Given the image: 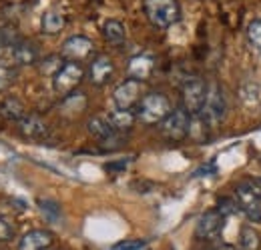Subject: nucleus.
Returning a JSON list of instances; mask_svg holds the SVG:
<instances>
[{
    "mask_svg": "<svg viewBox=\"0 0 261 250\" xmlns=\"http://www.w3.org/2000/svg\"><path fill=\"white\" fill-rule=\"evenodd\" d=\"M113 72H115L113 60H111L107 54H100V56H97V58L91 63V66H89V80H91L95 86H102V84H107V82L111 80Z\"/></svg>",
    "mask_w": 261,
    "mask_h": 250,
    "instance_id": "nucleus-11",
    "label": "nucleus"
},
{
    "mask_svg": "<svg viewBox=\"0 0 261 250\" xmlns=\"http://www.w3.org/2000/svg\"><path fill=\"white\" fill-rule=\"evenodd\" d=\"M147 246L145 240H139V238H130V240H121L119 244H115L111 250H143Z\"/></svg>",
    "mask_w": 261,
    "mask_h": 250,
    "instance_id": "nucleus-30",
    "label": "nucleus"
},
{
    "mask_svg": "<svg viewBox=\"0 0 261 250\" xmlns=\"http://www.w3.org/2000/svg\"><path fill=\"white\" fill-rule=\"evenodd\" d=\"M143 8L149 22L161 30L171 28L181 18V8L177 0H145Z\"/></svg>",
    "mask_w": 261,
    "mask_h": 250,
    "instance_id": "nucleus-2",
    "label": "nucleus"
},
{
    "mask_svg": "<svg viewBox=\"0 0 261 250\" xmlns=\"http://www.w3.org/2000/svg\"><path fill=\"white\" fill-rule=\"evenodd\" d=\"M211 172H215V166H213V164H209V166H201L199 170H195V176H203V174H211Z\"/></svg>",
    "mask_w": 261,
    "mask_h": 250,
    "instance_id": "nucleus-32",
    "label": "nucleus"
},
{
    "mask_svg": "<svg viewBox=\"0 0 261 250\" xmlns=\"http://www.w3.org/2000/svg\"><path fill=\"white\" fill-rule=\"evenodd\" d=\"M223 216L219 214V210H207L203 212L195 226V234L201 240H213L221 234L223 230Z\"/></svg>",
    "mask_w": 261,
    "mask_h": 250,
    "instance_id": "nucleus-10",
    "label": "nucleus"
},
{
    "mask_svg": "<svg viewBox=\"0 0 261 250\" xmlns=\"http://www.w3.org/2000/svg\"><path fill=\"white\" fill-rule=\"evenodd\" d=\"M153 68H155V64H153V58H151V56H147V54H139V56L130 58L129 76L130 78H135V80H141V82H143V80H147V78L151 76Z\"/></svg>",
    "mask_w": 261,
    "mask_h": 250,
    "instance_id": "nucleus-15",
    "label": "nucleus"
},
{
    "mask_svg": "<svg viewBox=\"0 0 261 250\" xmlns=\"http://www.w3.org/2000/svg\"><path fill=\"white\" fill-rule=\"evenodd\" d=\"M205 94H207V84L203 78L199 76H191L183 82L181 86V102H183V108L195 116L201 112L203 108V102H205Z\"/></svg>",
    "mask_w": 261,
    "mask_h": 250,
    "instance_id": "nucleus-7",
    "label": "nucleus"
},
{
    "mask_svg": "<svg viewBox=\"0 0 261 250\" xmlns=\"http://www.w3.org/2000/svg\"><path fill=\"white\" fill-rule=\"evenodd\" d=\"M83 78H85V68L79 63L66 60V63L59 68V72L53 76V88H55L57 94L66 96V94H70L81 82H83Z\"/></svg>",
    "mask_w": 261,
    "mask_h": 250,
    "instance_id": "nucleus-6",
    "label": "nucleus"
},
{
    "mask_svg": "<svg viewBox=\"0 0 261 250\" xmlns=\"http://www.w3.org/2000/svg\"><path fill=\"white\" fill-rule=\"evenodd\" d=\"M127 164H129V160H121V162H109L105 168H107V170H125V168H127Z\"/></svg>",
    "mask_w": 261,
    "mask_h": 250,
    "instance_id": "nucleus-31",
    "label": "nucleus"
},
{
    "mask_svg": "<svg viewBox=\"0 0 261 250\" xmlns=\"http://www.w3.org/2000/svg\"><path fill=\"white\" fill-rule=\"evenodd\" d=\"M217 210H219V214H221L223 218H227V216L235 214V212L239 210V204H237V200H233V198H221Z\"/></svg>",
    "mask_w": 261,
    "mask_h": 250,
    "instance_id": "nucleus-28",
    "label": "nucleus"
},
{
    "mask_svg": "<svg viewBox=\"0 0 261 250\" xmlns=\"http://www.w3.org/2000/svg\"><path fill=\"white\" fill-rule=\"evenodd\" d=\"M93 52H95L93 40L87 38V36H81V34L66 38L63 48H61V56L66 58V60H70V63H83V60H87Z\"/></svg>",
    "mask_w": 261,
    "mask_h": 250,
    "instance_id": "nucleus-8",
    "label": "nucleus"
},
{
    "mask_svg": "<svg viewBox=\"0 0 261 250\" xmlns=\"http://www.w3.org/2000/svg\"><path fill=\"white\" fill-rule=\"evenodd\" d=\"M0 112H2V116H6L8 120H16V122L27 114L22 102H20L18 98H14V96H6V98L2 100Z\"/></svg>",
    "mask_w": 261,
    "mask_h": 250,
    "instance_id": "nucleus-20",
    "label": "nucleus"
},
{
    "mask_svg": "<svg viewBox=\"0 0 261 250\" xmlns=\"http://www.w3.org/2000/svg\"><path fill=\"white\" fill-rule=\"evenodd\" d=\"M14 226L10 224V220L0 216V242H10L14 238Z\"/></svg>",
    "mask_w": 261,
    "mask_h": 250,
    "instance_id": "nucleus-29",
    "label": "nucleus"
},
{
    "mask_svg": "<svg viewBox=\"0 0 261 250\" xmlns=\"http://www.w3.org/2000/svg\"><path fill=\"white\" fill-rule=\"evenodd\" d=\"M16 76H18V72L12 64H0V92L8 90L16 82Z\"/></svg>",
    "mask_w": 261,
    "mask_h": 250,
    "instance_id": "nucleus-25",
    "label": "nucleus"
},
{
    "mask_svg": "<svg viewBox=\"0 0 261 250\" xmlns=\"http://www.w3.org/2000/svg\"><path fill=\"white\" fill-rule=\"evenodd\" d=\"M245 36H247L249 48H251L255 54L261 56V18H255V20H251V22L247 24Z\"/></svg>",
    "mask_w": 261,
    "mask_h": 250,
    "instance_id": "nucleus-22",
    "label": "nucleus"
},
{
    "mask_svg": "<svg viewBox=\"0 0 261 250\" xmlns=\"http://www.w3.org/2000/svg\"><path fill=\"white\" fill-rule=\"evenodd\" d=\"M113 100H115V106L121 108V110H130L135 104H139L141 100V80H135L129 78L125 82H121L115 92H113Z\"/></svg>",
    "mask_w": 261,
    "mask_h": 250,
    "instance_id": "nucleus-9",
    "label": "nucleus"
},
{
    "mask_svg": "<svg viewBox=\"0 0 261 250\" xmlns=\"http://www.w3.org/2000/svg\"><path fill=\"white\" fill-rule=\"evenodd\" d=\"M241 100L251 108V106H257L261 100V88L255 82H249L241 88Z\"/></svg>",
    "mask_w": 261,
    "mask_h": 250,
    "instance_id": "nucleus-26",
    "label": "nucleus"
},
{
    "mask_svg": "<svg viewBox=\"0 0 261 250\" xmlns=\"http://www.w3.org/2000/svg\"><path fill=\"white\" fill-rule=\"evenodd\" d=\"M102 36H105V40H107L109 44L121 46V44L125 42V38H127L125 24H123L121 20H115V18L107 20V22L102 24Z\"/></svg>",
    "mask_w": 261,
    "mask_h": 250,
    "instance_id": "nucleus-17",
    "label": "nucleus"
},
{
    "mask_svg": "<svg viewBox=\"0 0 261 250\" xmlns=\"http://www.w3.org/2000/svg\"><path fill=\"white\" fill-rule=\"evenodd\" d=\"M171 110V102L165 94L149 92L137 104V120H141L143 124H159Z\"/></svg>",
    "mask_w": 261,
    "mask_h": 250,
    "instance_id": "nucleus-3",
    "label": "nucleus"
},
{
    "mask_svg": "<svg viewBox=\"0 0 261 250\" xmlns=\"http://www.w3.org/2000/svg\"><path fill=\"white\" fill-rule=\"evenodd\" d=\"M107 118H109L111 126H113L117 132H125V130H129L130 126L135 124L137 114H133L130 110H121V108H117V110L111 112Z\"/></svg>",
    "mask_w": 261,
    "mask_h": 250,
    "instance_id": "nucleus-19",
    "label": "nucleus"
},
{
    "mask_svg": "<svg viewBox=\"0 0 261 250\" xmlns=\"http://www.w3.org/2000/svg\"><path fill=\"white\" fill-rule=\"evenodd\" d=\"M53 240L55 236L48 230H42V228L31 230L18 240V250H46L53 244Z\"/></svg>",
    "mask_w": 261,
    "mask_h": 250,
    "instance_id": "nucleus-13",
    "label": "nucleus"
},
{
    "mask_svg": "<svg viewBox=\"0 0 261 250\" xmlns=\"http://www.w3.org/2000/svg\"><path fill=\"white\" fill-rule=\"evenodd\" d=\"M10 54H12V60L18 66H31L38 60V50L33 42L29 40H18L12 48H10Z\"/></svg>",
    "mask_w": 261,
    "mask_h": 250,
    "instance_id": "nucleus-14",
    "label": "nucleus"
},
{
    "mask_svg": "<svg viewBox=\"0 0 261 250\" xmlns=\"http://www.w3.org/2000/svg\"><path fill=\"white\" fill-rule=\"evenodd\" d=\"M239 246L243 250H257L261 246V236L253 226H243L239 232Z\"/></svg>",
    "mask_w": 261,
    "mask_h": 250,
    "instance_id": "nucleus-21",
    "label": "nucleus"
},
{
    "mask_svg": "<svg viewBox=\"0 0 261 250\" xmlns=\"http://www.w3.org/2000/svg\"><path fill=\"white\" fill-rule=\"evenodd\" d=\"M159 124H161V134H163L167 140L179 142V140H183V138L189 134L191 114L181 106V108L171 110Z\"/></svg>",
    "mask_w": 261,
    "mask_h": 250,
    "instance_id": "nucleus-5",
    "label": "nucleus"
},
{
    "mask_svg": "<svg viewBox=\"0 0 261 250\" xmlns=\"http://www.w3.org/2000/svg\"><path fill=\"white\" fill-rule=\"evenodd\" d=\"M66 20L65 16L61 14V12H57V10H48V12H44L42 14V20H40V28L44 34H59V32L65 28Z\"/></svg>",
    "mask_w": 261,
    "mask_h": 250,
    "instance_id": "nucleus-18",
    "label": "nucleus"
},
{
    "mask_svg": "<svg viewBox=\"0 0 261 250\" xmlns=\"http://www.w3.org/2000/svg\"><path fill=\"white\" fill-rule=\"evenodd\" d=\"M38 208H40L42 216L48 222H59L61 220V206H59V202L48 200V198H40L38 200Z\"/></svg>",
    "mask_w": 261,
    "mask_h": 250,
    "instance_id": "nucleus-23",
    "label": "nucleus"
},
{
    "mask_svg": "<svg viewBox=\"0 0 261 250\" xmlns=\"http://www.w3.org/2000/svg\"><path fill=\"white\" fill-rule=\"evenodd\" d=\"M61 66H63L61 56H48V58H44L42 63L38 64L40 72H42V74H50V76H55V74L59 72V68H61Z\"/></svg>",
    "mask_w": 261,
    "mask_h": 250,
    "instance_id": "nucleus-27",
    "label": "nucleus"
},
{
    "mask_svg": "<svg viewBox=\"0 0 261 250\" xmlns=\"http://www.w3.org/2000/svg\"><path fill=\"white\" fill-rule=\"evenodd\" d=\"M18 40L20 38H18L16 28H12V26H0V54L6 52V50H10Z\"/></svg>",
    "mask_w": 261,
    "mask_h": 250,
    "instance_id": "nucleus-24",
    "label": "nucleus"
},
{
    "mask_svg": "<svg viewBox=\"0 0 261 250\" xmlns=\"http://www.w3.org/2000/svg\"><path fill=\"white\" fill-rule=\"evenodd\" d=\"M225 112H227V102H225V96L219 84H209L207 86V94H205V102H203V108L199 112V116L207 122V126L215 128L223 122L225 118Z\"/></svg>",
    "mask_w": 261,
    "mask_h": 250,
    "instance_id": "nucleus-4",
    "label": "nucleus"
},
{
    "mask_svg": "<svg viewBox=\"0 0 261 250\" xmlns=\"http://www.w3.org/2000/svg\"><path fill=\"white\" fill-rule=\"evenodd\" d=\"M18 130L22 136H27L31 140H44L48 136V126L36 114H24L18 120Z\"/></svg>",
    "mask_w": 261,
    "mask_h": 250,
    "instance_id": "nucleus-12",
    "label": "nucleus"
},
{
    "mask_svg": "<svg viewBox=\"0 0 261 250\" xmlns=\"http://www.w3.org/2000/svg\"><path fill=\"white\" fill-rule=\"evenodd\" d=\"M235 200L239 210L249 222L261 224V186L257 180H243L235 186Z\"/></svg>",
    "mask_w": 261,
    "mask_h": 250,
    "instance_id": "nucleus-1",
    "label": "nucleus"
},
{
    "mask_svg": "<svg viewBox=\"0 0 261 250\" xmlns=\"http://www.w3.org/2000/svg\"><path fill=\"white\" fill-rule=\"evenodd\" d=\"M87 130H89V134H93L100 142H105V140H109L111 136L117 134V130L111 126L107 116H93V118H89Z\"/></svg>",
    "mask_w": 261,
    "mask_h": 250,
    "instance_id": "nucleus-16",
    "label": "nucleus"
}]
</instances>
